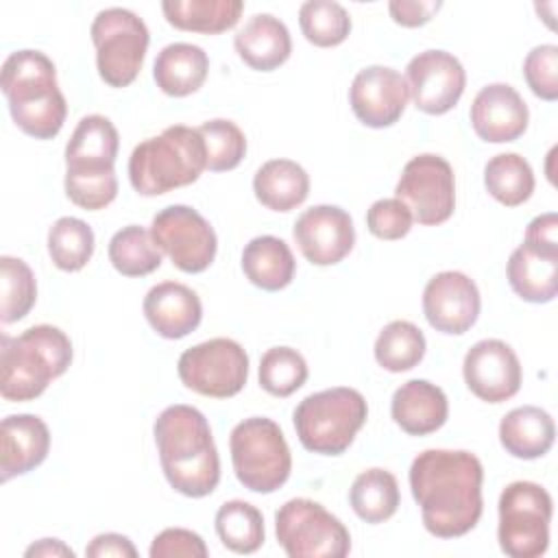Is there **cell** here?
<instances>
[{
  "mask_svg": "<svg viewBox=\"0 0 558 558\" xmlns=\"http://www.w3.org/2000/svg\"><path fill=\"white\" fill-rule=\"evenodd\" d=\"M26 558H74V549L59 538H41L26 547Z\"/></svg>",
  "mask_w": 558,
  "mask_h": 558,
  "instance_id": "7dc6e473",
  "label": "cell"
},
{
  "mask_svg": "<svg viewBox=\"0 0 558 558\" xmlns=\"http://www.w3.org/2000/svg\"><path fill=\"white\" fill-rule=\"evenodd\" d=\"M48 255L63 272L83 270L94 255L92 227L74 216L59 218L48 231Z\"/></svg>",
  "mask_w": 558,
  "mask_h": 558,
  "instance_id": "d590c367",
  "label": "cell"
},
{
  "mask_svg": "<svg viewBox=\"0 0 558 558\" xmlns=\"http://www.w3.org/2000/svg\"><path fill=\"white\" fill-rule=\"evenodd\" d=\"M523 244L543 255H558V216L547 211L532 218L525 229Z\"/></svg>",
  "mask_w": 558,
  "mask_h": 558,
  "instance_id": "ee69618b",
  "label": "cell"
},
{
  "mask_svg": "<svg viewBox=\"0 0 558 558\" xmlns=\"http://www.w3.org/2000/svg\"><path fill=\"white\" fill-rule=\"evenodd\" d=\"M159 462L168 484L192 499L207 497L220 482V458L211 427L201 410L174 403L153 425Z\"/></svg>",
  "mask_w": 558,
  "mask_h": 558,
  "instance_id": "7a4b0ae2",
  "label": "cell"
},
{
  "mask_svg": "<svg viewBox=\"0 0 558 558\" xmlns=\"http://www.w3.org/2000/svg\"><path fill=\"white\" fill-rule=\"evenodd\" d=\"M85 556H89V558H109V556L135 558L137 549L129 536L118 534V532H105L89 541V545L85 547Z\"/></svg>",
  "mask_w": 558,
  "mask_h": 558,
  "instance_id": "bcb514c9",
  "label": "cell"
},
{
  "mask_svg": "<svg viewBox=\"0 0 558 558\" xmlns=\"http://www.w3.org/2000/svg\"><path fill=\"white\" fill-rule=\"evenodd\" d=\"M72 364V342L54 325H33L20 336L0 338V395L33 401Z\"/></svg>",
  "mask_w": 558,
  "mask_h": 558,
  "instance_id": "5b68a950",
  "label": "cell"
},
{
  "mask_svg": "<svg viewBox=\"0 0 558 558\" xmlns=\"http://www.w3.org/2000/svg\"><path fill=\"white\" fill-rule=\"evenodd\" d=\"M207 170L205 142L198 129L166 126L159 135L140 142L129 157V181L142 196H159L185 187Z\"/></svg>",
  "mask_w": 558,
  "mask_h": 558,
  "instance_id": "8992f818",
  "label": "cell"
},
{
  "mask_svg": "<svg viewBox=\"0 0 558 558\" xmlns=\"http://www.w3.org/2000/svg\"><path fill=\"white\" fill-rule=\"evenodd\" d=\"M425 336L410 320H390L375 340V360L390 373H405L425 357Z\"/></svg>",
  "mask_w": 558,
  "mask_h": 558,
  "instance_id": "e575fe53",
  "label": "cell"
},
{
  "mask_svg": "<svg viewBox=\"0 0 558 558\" xmlns=\"http://www.w3.org/2000/svg\"><path fill=\"white\" fill-rule=\"evenodd\" d=\"M556 438V425L547 410L538 405H519L499 423V442L512 458H543Z\"/></svg>",
  "mask_w": 558,
  "mask_h": 558,
  "instance_id": "d4e9b609",
  "label": "cell"
},
{
  "mask_svg": "<svg viewBox=\"0 0 558 558\" xmlns=\"http://www.w3.org/2000/svg\"><path fill=\"white\" fill-rule=\"evenodd\" d=\"M480 310V290L475 281L460 270H442L425 283L423 314L440 333H466L477 323Z\"/></svg>",
  "mask_w": 558,
  "mask_h": 558,
  "instance_id": "e0dca14e",
  "label": "cell"
},
{
  "mask_svg": "<svg viewBox=\"0 0 558 558\" xmlns=\"http://www.w3.org/2000/svg\"><path fill=\"white\" fill-rule=\"evenodd\" d=\"M0 87L9 113L22 133L35 140L59 135L68 116V102L48 54L28 48L11 52L2 63Z\"/></svg>",
  "mask_w": 558,
  "mask_h": 558,
  "instance_id": "3957f363",
  "label": "cell"
},
{
  "mask_svg": "<svg viewBox=\"0 0 558 558\" xmlns=\"http://www.w3.org/2000/svg\"><path fill=\"white\" fill-rule=\"evenodd\" d=\"M523 76L534 96L554 102L558 98V46L541 44L532 48L523 61Z\"/></svg>",
  "mask_w": 558,
  "mask_h": 558,
  "instance_id": "60d3db41",
  "label": "cell"
},
{
  "mask_svg": "<svg viewBox=\"0 0 558 558\" xmlns=\"http://www.w3.org/2000/svg\"><path fill=\"white\" fill-rule=\"evenodd\" d=\"M242 272L253 286L266 292H277L292 283L296 262L281 238L257 235L242 251Z\"/></svg>",
  "mask_w": 558,
  "mask_h": 558,
  "instance_id": "4316f807",
  "label": "cell"
},
{
  "mask_svg": "<svg viewBox=\"0 0 558 558\" xmlns=\"http://www.w3.org/2000/svg\"><path fill=\"white\" fill-rule=\"evenodd\" d=\"M399 198L418 225H442L456 209V177L451 163L434 153L412 157L397 181Z\"/></svg>",
  "mask_w": 558,
  "mask_h": 558,
  "instance_id": "4fadbf2b",
  "label": "cell"
},
{
  "mask_svg": "<svg viewBox=\"0 0 558 558\" xmlns=\"http://www.w3.org/2000/svg\"><path fill=\"white\" fill-rule=\"evenodd\" d=\"M120 135L113 122L100 113L83 116L65 144V194L87 209L98 211L118 196L116 157Z\"/></svg>",
  "mask_w": 558,
  "mask_h": 558,
  "instance_id": "277c9868",
  "label": "cell"
},
{
  "mask_svg": "<svg viewBox=\"0 0 558 558\" xmlns=\"http://www.w3.org/2000/svg\"><path fill=\"white\" fill-rule=\"evenodd\" d=\"M214 527L220 543L235 554H255L266 541L262 512L244 499L225 501L214 517Z\"/></svg>",
  "mask_w": 558,
  "mask_h": 558,
  "instance_id": "1f68e13d",
  "label": "cell"
},
{
  "mask_svg": "<svg viewBox=\"0 0 558 558\" xmlns=\"http://www.w3.org/2000/svg\"><path fill=\"white\" fill-rule=\"evenodd\" d=\"M368 418V405L360 390L336 386L307 395L292 414L299 442L320 456H340L355 440Z\"/></svg>",
  "mask_w": 558,
  "mask_h": 558,
  "instance_id": "52a82bcc",
  "label": "cell"
},
{
  "mask_svg": "<svg viewBox=\"0 0 558 558\" xmlns=\"http://www.w3.org/2000/svg\"><path fill=\"white\" fill-rule=\"evenodd\" d=\"M551 495L536 482H512L499 495L497 541L510 558H538L549 547Z\"/></svg>",
  "mask_w": 558,
  "mask_h": 558,
  "instance_id": "9c48e42d",
  "label": "cell"
},
{
  "mask_svg": "<svg viewBox=\"0 0 558 558\" xmlns=\"http://www.w3.org/2000/svg\"><path fill=\"white\" fill-rule=\"evenodd\" d=\"M198 133L205 142L207 170L227 172L240 166L246 155V137L235 122L225 118L207 120L198 126Z\"/></svg>",
  "mask_w": 558,
  "mask_h": 558,
  "instance_id": "ab89813d",
  "label": "cell"
},
{
  "mask_svg": "<svg viewBox=\"0 0 558 558\" xmlns=\"http://www.w3.org/2000/svg\"><path fill=\"white\" fill-rule=\"evenodd\" d=\"M231 464L238 482L251 493L279 490L292 471V453L281 427L268 416L240 421L229 436Z\"/></svg>",
  "mask_w": 558,
  "mask_h": 558,
  "instance_id": "ba28073f",
  "label": "cell"
},
{
  "mask_svg": "<svg viewBox=\"0 0 558 558\" xmlns=\"http://www.w3.org/2000/svg\"><path fill=\"white\" fill-rule=\"evenodd\" d=\"M233 46L251 70L272 72L290 59L292 37L279 17L257 13L235 33Z\"/></svg>",
  "mask_w": 558,
  "mask_h": 558,
  "instance_id": "cb8c5ba5",
  "label": "cell"
},
{
  "mask_svg": "<svg viewBox=\"0 0 558 558\" xmlns=\"http://www.w3.org/2000/svg\"><path fill=\"white\" fill-rule=\"evenodd\" d=\"M349 501L353 512L362 521L371 525L384 523L397 512L401 501L397 477L390 471L379 466L366 469L353 480L349 490Z\"/></svg>",
  "mask_w": 558,
  "mask_h": 558,
  "instance_id": "4dcf8cb0",
  "label": "cell"
},
{
  "mask_svg": "<svg viewBox=\"0 0 558 558\" xmlns=\"http://www.w3.org/2000/svg\"><path fill=\"white\" fill-rule=\"evenodd\" d=\"M303 257L314 266H333L342 262L355 244V227L338 205H314L305 209L292 229Z\"/></svg>",
  "mask_w": 558,
  "mask_h": 558,
  "instance_id": "ac0fdd59",
  "label": "cell"
},
{
  "mask_svg": "<svg viewBox=\"0 0 558 558\" xmlns=\"http://www.w3.org/2000/svg\"><path fill=\"white\" fill-rule=\"evenodd\" d=\"M109 262L124 277H146L161 266V251L148 229L126 225L109 240Z\"/></svg>",
  "mask_w": 558,
  "mask_h": 558,
  "instance_id": "836d02e7",
  "label": "cell"
},
{
  "mask_svg": "<svg viewBox=\"0 0 558 558\" xmlns=\"http://www.w3.org/2000/svg\"><path fill=\"white\" fill-rule=\"evenodd\" d=\"M207 52L201 46L187 41H174L163 46L153 65V78L157 87L174 98L198 92L207 78Z\"/></svg>",
  "mask_w": 558,
  "mask_h": 558,
  "instance_id": "484cf974",
  "label": "cell"
},
{
  "mask_svg": "<svg viewBox=\"0 0 558 558\" xmlns=\"http://www.w3.org/2000/svg\"><path fill=\"white\" fill-rule=\"evenodd\" d=\"M142 310L153 331L168 340L185 338L203 320L198 294L179 281H161L153 286L144 296Z\"/></svg>",
  "mask_w": 558,
  "mask_h": 558,
  "instance_id": "7402d4cb",
  "label": "cell"
},
{
  "mask_svg": "<svg viewBox=\"0 0 558 558\" xmlns=\"http://www.w3.org/2000/svg\"><path fill=\"white\" fill-rule=\"evenodd\" d=\"M307 362L292 347H272L259 360V386L272 397H290L307 381Z\"/></svg>",
  "mask_w": 558,
  "mask_h": 558,
  "instance_id": "f35d334b",
  "label": "cell"
},
{
  "mask_svg": "<svg viewBox=\"0 0 558 558\" xmlns=\"http://www.w3.org/2000/svg\"><path fill=\"white\" fill-rule=\"evenodd\" d=\"M405 83L414 107L427 116L451 111L464 94L466 72L447 50H423L410 59Z\"/></svg>",
  "mask_w": 558,
  "mask_h": 558,
  "instance_id": "9a60e30c",
  "label": "cell"
},
{
  "mask_svg": "<svg viewBox=\"0 0 558 558\" xmlns=\"http://www.w3.org/2000/svg\"><path fill=\"white\" fill-rule=\"evenodd\" d=\"M471 126L488 144L519 140L530 122V109L521 94L508 83H490L471 102Z\"/></svg>",
  "mask_w": 558,
  "mask_h": 558,
  "instance_id": "ffe728a7",
  "label": "cell"
},
{
  "mask_svg": "<svg viewBox=\"0 0 558 558\" xmlns=\"http://www.w3.org/2000/svg\"><path fill=\"white\" fill-rule=\"evenodd\" d=\"M255 198L272 211H290L305 203L310 194V174L292 159H270L253 177Z\"/></svg>",
  "mask_w": 558,
  "mask_h": 558,
  "instance_id": "83f0119b",
  "label": "cell"
},
{
  "mask_svg": "<svg viewBox=\"0 0 558 558\" xmlns=\"http://www.w3.org/2000/svg\"><path fill=\"white\" fill-rule=\"evenodd\" d=\"M534 183V170L519 153H499L484 166L488 194L506 207L523 205L532 196Z\"/></svg>",
  "mask_w": 558,
  "mask_h": 558,
  "instance_id": "d6a6232c",
  "label": "cell"
},
{
  "mask_svg": "<svg viewBox=\"0 0 558 558\" xmlns=\"http://www.w3.org/2000/svg\"><path fill=\"white\" fill-rule=\"evenodd\" d=\"M37 301V281L31 266L11 255L0 257V320H22Z\"/></svg>",
  "mask_w": 558,
  "mask_h": 558,
  "instance_id": "8d00e7d4",
  "label": "cell"
},
{
  "mask_svg": "<svg viewBox=\"0 0 558 558\" xmlns=\"http://www.w3.org/2000/svg\"><path fill=\"white\" fill-rule=\"evenodd\" d=\"M410 100L405 76L388 65L360 70L349 87V105L355 118L371 129H386L399 122Z\"/></svg>",
  "mask_w": 558,
  "mask_h": 558,
  "instance_id": "d6986e66",
  "label": "cell"
},
{
  "mask_svg": "<svg viewBox=\"0 0 558 558\" xmlns=\"http://www.w3.org/2000/svg\"><path fill=\"white\" fill-rule=\"evenodd\" d=\"M299 26L310 44L318 48H333L349 37L351 15L340 2L307 0L299 9Z\"/></svg>",
  "mask_w": 558,
  "mask_h": 558,
  "instance_id": "74e56055",
  "label": "cell"
},
{
  "mask_svg": "<svg viewBox=\"0 0 558 558\" xmlns=\"http://www.w3.org/2000/svg\"><path fill=\"white\" fill-rule=\"evenodd\" d=\"M50 451V429L37 414H9L0 425V480L37 469Z\"/></svg>",
  "mask_w": 558,
  "mask_h": 558,
  "instance_id": "44dd1931",
  "label": "cell"
},
{
  "mask_svg": "<svg viewBox=\"0 0 558 558\" xmlns=\"http://www.w3.org/2000/svg\"><path fill=\"white\" fill-rule=\"evenodd\" d=\"M440 7L442 2L438 0H392L388 2V13L399 26L416 28L427 24Z\"/></svg>",
  "mask_w": 558,
  "mask_h": 558,
  "instance_id": "f6af8a7d",
  "label": "cell"
},
{
  "mask_svg": "<svg viewBox=\"0 0 558 558\" xmlns=\"http://www.w3.org/2000/svg\"><path fill=\"white\" fill-rule=\"evenodd\" d=\"M161 11L170 26L187 33L218 35L233 28L244 11L242 0H163Z\"/></svg>",
  "mask_w": 558,
  "mask_h": 558,
  "instance_id": "f546056e",
  "label": "cell"
},
{
  "mask_svg": "<svg viewBox=\"0 0 558 558\" xmlns=\"http://www.w3.org/2000/svg\"><path fill=\"white\" fill-rule=\"evenodd\" d=\"M412 214L399 198H379L366 211V227L379 240H401L412 229Z\"/></svg>",
  "mask_w": 558,
  "mask_h": 558,
  "instance_id": "b9f144b4",
  "label": "cell"
},
{
  "mask_svg": "<svg viewBox=\"0 0 558 558\" xmlns=\"http://www.w3.org/2000/svg\"><path fill=\"white\" fill-rule=\"evenodd\" d=\"M179 379L185 388L211 397H235L248 379V355L231 338H211L185 349L177 362Z\"/></svg>",
  "mask_w": 558,
  "mask_h": 558,
  "instance_id": "7c38bea8",
  "label": "cell"
},
{
  "mask_svg": "<svg viewBox=\"0 0 558 558\" xmlns=\"http://www.w3.org/2000/svg\"><path fill=\"white\" fill-rule=\"evenodd\" d=\"M150 235L170 262L190 275L211 266L218 251L214 227L187 205H168L153 216Z\"/></svg>",
  "mask_w": 558,
  "mask_h": 558,
  "instance_id": "5bb4252c",
  "label": "cell"
},
{
  "mask_svg": "<svg viewBox=\"0 0 558 558\" xmlns=\"http://www.w3.org/2000/svg\"><path fill=\"white\" fill-rule=\"evenodd\" d=\"M506 275L514 294L527 303H549L558 294V255L521 244L510 253Z\"/></svg>",
  "mask_w": 558,
  "mask_h": 558,
  "instance_id": "f1b7e54d",
  "label": "cell"
},
{
  "mask_svg": "<svg viewBox=\"0 0 558 558\" xmlns=\"http://www.w3.org/2000/svg\"><path fill=\"white\" fill-rule=\"evenodd\" d=\"M150 558H207L209 549L201 534L185 527L161 530L148 549Z\"/></svg>",
  "mask_w": 558,
  "mask_h": 558,
  "instance_id": "7bdbcfd3",
  "label": "cell"
},
{
  "mask_svg": "<svg viewBox=\"0 0 558 558\" xmlns=\"http://www.w3.org/2000/svg\"><path fill=\"white\" fill-rule=\"evenodd\" d=\"M390 414L405 434L427 436L447 423L449 401L440 386L427 379H410L395 390Z\"/></svg>",
  "mask_w": 558,
  "mask_h": 558,
  "instance_id": "603a6c76",
  "label": "cell"
},
{
  "mask_svg": "<svg viewBox=\"0 0 558 558\" xmlns=\"http://www.w3.org/2000/svg\"><path fill=\"white\" fill-rule=\"evenodd\" d=\"M410 490L423 525L438 538L469 534L482 517L484 466L464 449H425L410 464Z\"/></svg>",
  "mask_w": 558,
  "mask_h": 558,
  "instance_id": "6da1fadb",
  "label": "cell"
},
{
  "mask_svg": "<svg viewBox=\"0 0 558 558\" xmlns=\"http://www.w3.org/2000/svg\"><path fill=\"white\" fill-rule=\"evenodd\" d=\"M275 534L290 558H344L351 534L323 504L294 497L275 512Z\"/></svg>",
  "mask_w": 558,
  "mask_h": 558,
  "instance_id": "30bf717a",
  "label": "cell"
},
{
  "mask_svg": "<svg viewBox=\"0 0 558 558\" xmlns=\"http://www.w3.org/2000/svg\"><path fill=\"white\" fill-rule=\"evenodd\" d=\"M89 35L96 48L98 76L109 87L131 85L144 65L150 41L144 20L122 7L102 9L94 17Z\"/></svg>",
  "mask_w": 558,
  "mask_h": 558,
  "instance_id": "8fae6325",
  "label": "cell"
},
{
  "mask_svg": "<svg viewBox=\"0 0 558 558\" xmlns=\"http://www.w3.org/2000/svg\"><path fill=\"white\" fill-rule=\"evenodd\" d=\"M466 388L486 403L512 399L523 381L521 362L510 344L497 338L475 342L462 362Z\"/></svg>",
  "mask_w": 558,
  "mask_h": 558,
  "instance_id": "2e32d148",
  "label": "cell"
}]
</instances>
